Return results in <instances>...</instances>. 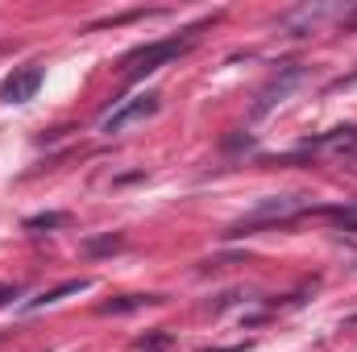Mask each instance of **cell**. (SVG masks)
Here are the masks:
<instances>
[{
	"label": "cell",
	"instance_id": "cell-5",
	"mask_svg": "<svg viewBox=\"0 0 357 352\" xmlns=\"http://www.w3.org/2000/svg\"><path fill=\"white\" fill-rule=\"evenodd\" d=\"M79 290H88V278H75V282H63V286L46 290L42 298H33V303H29V311H38V307H54V303H63L67 294H79Z\"/></svg>",
	"mask_w": 357,
	"mask_h": 352
},
{
	"label": "cell",
	"instance_id": "cell-4",
	"mask_svg": "<svg viewBox=\"0 0 357 352\" xmlns=\"http://www.w3.org/2000/svg\"><path fill=\"white\" fill-rule=\"evenodd\" d=\"M299 79H303V71H299V67L282 71V79H274V83H270V88L262 91V95H258V104H254V116H266V112L274 108V104H282V95H287V91L295 88Z\"/></svg>",
	"mask_w": 357,
	"mask_h": 352
},
{
	"label": "cell",
	"instance_id": "cell-1",
	"mask_svg": "<svg viewBox=\"0 0 357 352\" xmlns=\"http://www.w3.org/2000/svg\"><path fill=\"white\" fill-rule=\"evenodd\" d=\"M191 46V38H167V42H150V46H142V50H133L129 54V67H133V79H142V75H150V71H158L162 63H171L178 58L183 50Z\"/></svg>",
	"mask_w": 357,
	"mask_h": 352
},
{
	"label": "cell",
	"instance_id": "cell-3",
	"mask_svg": "<svg viewBox=\"0 0 357 352\" xmlns=\"http://www.w3.org/2000/svg\"><path fill=\"white\" fill-rule=\"evenodd\" d=\"M38 88H42V67L29 63V67H21L17 75H8L0 83V104H29L38 95Z\"/></svg>",
	"mask_w": 357,
	"mask_h": 352
},
{
	"label": "cell",
	"instance_id": "cell-2",
	"mask_svg": "<svg viewBox=\"0 0 357 352\" xmlns=\"http://www.w3.org/2000/svg\"><path fill=\"white\" fill-rule=\"evenodd\" d=\"M154 112H158V95L146 91V95H137V99H125L116 112H108L100 129H104L108 137H116V133H125L129 125H137V120H146V116H154Z\"/></svg>",
	"mask_w": 357,
	"mask_h": 352
},
{
	"label": "cell",
	"instance_id": "cell-6",
	"mask_svg": "<svg viewBox=\"0 0 357 352\" xmlns=\"http://www.w3.org/2000/svg\"><path fill=\"white\" fill-rule=\"evenodd\" d=\"M63 220H67L63 211H46V216H29V220H25V228H59Z\"/></svg>",
	"mask_w": 357,
	"mask_h": 352
}]
</instances>
